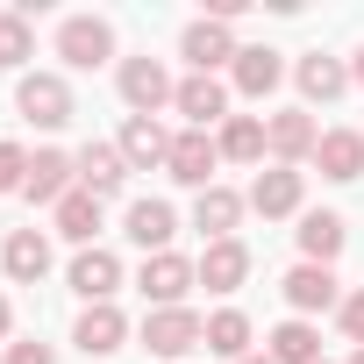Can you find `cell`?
<instances>
[{"instance_id":"obj_35","label":"cell","mask_w":364,"mask_h":364,"mask_svg":"<svg viewBox=\"0 0 364 364\" xmlns=\"http://www.w3.org/2000/svg\"><path fill=\"white\" fill-rule=\"evenodd\" d=\"M350 364H364V350H350Z\"/></svg>"},{"instance_id":"obj_25","label":"cell","mask_w":364,"mask_h":364,"mask_svg":"<svg viewBox=\"0 0 364 364\" xmlns=\"http://www.w3.org/2000/svg\"><path fill=\"white\" fill-rule=\"evenodd\" d=\"M215 150H222V164H264L272 157L264 150V114H229L215 129Z\"/></svg>"},{"instance_id":"obj_2","label":"cell","mask_w":364,"mask_h":364,"mask_svg":"<svg viewBox=\"0 0 364 364\" xmlns=\"http://www.w3.org/2000/svg\"><path fill=\"white\" fill-rule=\"evenodd\" d=\"M250 215H264V222H286V215H307V171L300 164H257V178H250Z\"/></svg>"},{"instance_id":"obj_27","label":"cell","mask_w":364,"mask_h":364,"mask_svg":"<svg viewBox=\"0 0 364 364\" xmlns=\"http://www.w3.org/2000/svg\"><path fill=\"white\" fill-rule=\"evenodd\" d=\"M50 236L93 250V236H100V200H93V193H65V200L50 208Z\"/></svg>"},{"instance_id":"obj_9","label":"cell","mask_w":364,"mask_h":364,"mask_svg":"<svg viewBox=\"0 0 364 364\" xmlns=\"http://www.w3.org/2000/svg\"><path fill=\"white\" fill-rule=\"evenodd\" d=\"M314 143H321V122H314L307 107H279V114H264V150H272V164H307Z\"/></svg>"},{"instance_id":"obj_16","label":"cell","mask_w":364,"mask_h":364,"mask_svg":"<svg viewBox=\"0 0 364 364\" xmlns=\"http://www.w3.org/2000/svg\"><path fill=\"white\" fill-rule=\"evenodd\" d=\"M243 215H250V200H243L236 186H208V193H193V229H200L208 243H229V236L243 229Z\"/></svg>"},{"instance_id":"obj_23","label":"cell","mask_w":364,"mask_h":364,"mask_svg":"<svg viewBox=\"0 0 364 364\" xmlns=\"http://www.w3.org/2000/svg\"><path fill=\"white\" fill-rule=\"evenodd\" d=\"M193 264H200V286H208V293H236V286L250 279V243H243V236H229V243H208Z\"/></svg>"},{"instance_id":"obj_8","label":"cell","mask_w":364,"mask_h":364,"mask_svg":"<svg viewBox=\"0 0 364 364\" xmlns=\"http://www.w3.org/2000/svg\"><path fill=\"white\" fill-rule=\"evenodd\" d=\"M279 293H286V307H293L300 321L343 307V279H336V264H293V272L279 279Z\"/></svg>"},{"instance_id":"obj_22","label":"cell","mask_w":364,"mask_h":364,"mask_svg":"<svg viewBox=\"0 0 364 364\" xmlns=\"http://www.w3.org/2000/svg\"><path fill=\"white\" fill-rule=\"evenodd\" d=\"M314 164H321V178H336V186L364 178V129H321Z\"/></svg>"},{"instance_id":"obj_31","label":"cell","mask_w":364,"mask_h":364,"mask_svg":"<svg viewBox=\"0 0 364 364\" xmlns=\"http://www.w3.org/2000/svg\"><path fill=\"white\" fill-rule=\"evenodd\" d=\"M336 328H343V336L364 350V286H357V293H343V307H336Z\"/></svg>"},{"instance_id":"obj_14","label":"cell","mask_w":364,"mask_h":364,"mask_svg":"<svg viewBox=\"0 0 364 364\" xmlns=\"http://www.w3.org/2000/svg\"><path fill=\"white\" fill-rule=\"evenodd\" d=\"M171 107L186 114V129H222V122H229V86L186 72V79H178V93H171Z\"/></svg>"},{"instance_id":"obj_30","label":"cell","mask_w":364,"mask_h":364,"mask_svg":"<svg viewBox=\"0 0 364 364\" xmlns=\"http://www.w3.org/2000/svg\"><path fill=\"white\" fill-rule=\"evenodd\" d=\"M29 186V150L15 136H0V193H22Z\"/></svg>"},{"instance_id":"obj_7","label":"cell","mask_w":364,"mask_h":364,"mask_svg":"<svg viewBox=\"0 0 364 364\" xmlns=\"http://www.w3.org/2000/svg\"><path fill=\"white\" fill-rule=\"evenodd\" d=\"M215 164H222V150H215L208 129H178V136H171V157H164V178H171V186L208 193V186H215Z\"/></svg>"},{"instance_id":"obj_26","label":"cell","mask_w":364,"mask_h":364,"mask_svg":"<svg viewBox=\"0 0 364 364\" xmlns=\"http://www.w3.org/2000/svg\"><path fill=\"white\" fill-rule=\"evenodd\" d=\"M264 357H272V364H321V328L300 321V314H286V321L264 336Z\"/></svg>"},{"instance_id":"obj_24","label":"cell","mask_w":364,"mask_h":364,"mask_svg":"<svg viewBox=\"0 0 364 364\" xmlns=\"http://www.w3.org/2000/svg\"><path fill=\"white\" fill-rule=\"evenodd\" d=\"M72 343L86 350V357H114L122 343H129V314L107 300V307H86L79 314V328H72Z\"/></svg>"},{"instance_id":"obj_17","label":"cell","mask_w":364,"mask_h":364,"mask_svg":"<svg viewBox=\"0 0 364 364\" xmlns=\"http://www.w3.org/2000/svg\"><path fill=\"white\" fill-rule=\"evenodd\" d=\"M122 229H129V243H136L143 257H157V250H171V236H178V208H171V200H129Z\"/></svg>"},{"instance_id":"obj_11","label":"cell","mask_w":364,"mask_h":364,"mask_svg":"<svg viewBox=\"0 0 364 364\" xmlns=\"http://www.w3.org/2000/svg\"><path fill=\"white\" fill-rule=\"evenodd\" d=\"M279 79H286V58L272 43H243L236 65H229V93H243V100H272Z\"/></svg>"},{"instance_id":"obj_6","label":"cell","mask_w":364,"mask_h":364,"mask_svg":"<svg viewBox=\"0 0 364 364\" xmlns=\"http://www.w3.org/2000/svg\"><path fill=\"white\" fill-rule=\"evenodd\" d=\"M193 286H200V264L178 257V250H157V257H143V272H136V293H143L150 307H186Z\"/></svg>"},{"instance_id":"obj_3","label":"cell","mask_w":364,"mask_h":364,"mask_svg":"<svg viewBox=\"0 0 364 364\" xmlns=\"http://www.w3.org/2000/svg\"><path fill=\"white\" fill-rule=\"evenodd\" d=\"M15 114H22V122H36V129H65V122L79 114L72 79H65V72H29V79L15 86Z\"/></svg>"},{"instance_id":"obj_4","label":"cell","mask_w":364,"mask_h":364,"mask_svg":"<svg viewBox=\"0 0 364 364\" xmlns=\"http://www.w3.org/2000/svg\"><path fill=\"white\" fill-rule=\"evenodd\" d=\"M58 58H65V72L107 65V58H114V22H107V15H65V22H58Z\"/></svg>"},{"instance_id":"obj_12","label":"cell","mask_w":364,"mask_h":364,"mask_svg":"<svg viewBox=\"0 0 364 364\" xmlns=\"http://www.w3.org/2000/svg\"><path fill=\"white\" fill-rule=\"evenodd\" d=\"M114 150H122L129 171H164V157H171V129H164L157 114H129L122 136H114Z\"/></svg>"},{"instance_id":"obj_34","label":"cell","mask_w":364,"mask_h":364,"mask_svg":"<svg viewBox=\"0 0 364 364\" xmlns=\"http://www.w3.org/2000/svg\"><path fill=\"white\" fill-rule=\"evenodd\" d=\"M350 86H364V50H357V58H350Z\"/></svg>"},{"instance_id":"obj_20","label":"cell","mask_w":364,"mask_h":364,"mask_svg":"<svg viewBox=\"0 0 364 364\" xmlns=\"http://www.w3.org/2000/svg\"><path fill=\"white\" fill-rule=\"evenodd\" d=\"M72 164H79V193H93V200H114V193L129 186V164H122L114 143H86Z\"/></svg>"},{"instance_id":"obj_33","label":"cell","mask_w":364,"mask_h":364,"mask_svg":"<svg viewBox=\"0 0 364 364\" xmlns=\"http://www.w3.org/2000/svg\"><path fill=\"white\" fill-rule=\"evenodd\" d=\"M15 336V307H8V293H0V343Z\"/></svg>"},{"instance_id":"obj_10","label":"cell","mask_w":364,"mask_h":364,"mask_svg":"<svg viewBox=\"0 0 364 364\" xmlns=\"http://www.w3.org/2000/svg\"><path fill=\"white\" fill-rule=\"evenodd\" d=\"M236 50H243V43H236V29H229V22H208V15H200V22H186V36H178V58H186L200 79H215L222 65H236Z\"/></svg>"},{"instance_id":"obj_1","label":"cell","mask_w":364,"mask_h":364,"mask_svg":"<svg viewBox=\"0 0 364 364\" xmlns=\"http://www.w3.org/2000/svg\"><path fill=\"white\" fill-rule=\"evenodd\" d=\"M136 336H143V350H150V357L178 364V357H193V350L208 343V314H193V307H150Z\"/></svg>"},{"instance_id":"obj_32","label":"cell","mask_w":364,"mask_h":364,"mask_svg":"<svg viewBox=\"0 0 364 364\" xmlns=\"http://www.w3.org/2000/svg\"><path fill=\"white\" fill-rule=\"evenodd\" d=\"M0 364H58V350H50V343H8Z\"/></svg>"},{"instance_id":"obj_5","label":"cell","mask_w":364,"mask_h":364,"mask_svg":"<svg viewBox=\"0 0 364 364\" xmlns=\"http://www.w3.org/2000/svg\"><path fill=\"white\" fill-rule=\"evenodd\" d=\"M114 86H122V107H129V114H157V107H171V93H178V79L164 72V58H122V65H114Z\"/></svg>"},{"instance_id":"obj_13","label":"cell","mask_w":364,"mask_h":364,"mask_svg":"<svg viewBox=\"0 0 364 364\" xmlns=\"http://www.w3.org/2000/svg\"><path fill=\"white\" fill-rule=\"evenodd\" d=\"M65 286H72V293H79L86 307H107V300L122 293V257L93 243V250H79V257H72V272H65Z\"/></svg>"},{"instance_id":"obj_37","label":"cell","mask_w":364,"mask_h":364,"mask_svg":"<svg viewBox=\"0 0 364 364\" xmlns=\"http://www.w3.org/2000/svg\"><path fill=\"white\" fill-rule=\"evenodd\" d=\"M321 364H328V357H321Z\"/></svg>"},{"instance_id":"obj_36","label":"cell","mask_w":364,"mask_h":364,"mask_svg":"<svg viewBox=\"0 0 364 364\" xmlns=\"http://www.w3.org/2000/svg\"><path fill=\"white\" fill-rule=\"evenodd\" d=\"M243 364H272V357H243Z\"/></svg>"},{"instance_id":"obj_28","label":"cell","mask_w":364,"mask_h":364,"mask_svg":"<svg viewBox=\"0 0 364 364\" xmlns=\"http://www.w3.org/2000/svg\"><path fill=\"white\" fill-rule=\"evenodd\" d=\"M250 336H257V328H250V314H243V307H215V314H208V343H200V350H208V357L243 364V357H250Z\"/></svg>"},{"instance_id":"obj_15","label":"cell","mask_w":364,"mask_h":364,"mask_svg":"<svg viewBox=\"0 0 364 364\" xmlns=\"http://www.w3.org/2000/svg\"><path fill=\"white\" fill-rule=\"evenodd\" d=\"M293 86H300V100H307V107H328V100H343V93H350V65H343V58H328V50H307V58L293 65Z\"/></svg>"},{"instance_id":"obj_29","label":"cell","mask_w":364,"mask_h":364,"mask_svg":"<svg viewBox=\"0 0 364 364\" xmlns=\"http://www.w3.org/2000/svg\"><path fill=\"white\" fill-rule=\"evenodd\" d=\"M36 58V22L15 15V8H0V72H22Z\"/></svg>"},{"instance_id":"obj_18","label":"cell","mask_w":364,"mask_h":364,"mask_svg":"<svg viewBox=\"0 0 364 364\" xmlns=\"http://www.w3.org/2000/svg\"><path fill=\"white\" fill-rule=\"evenodd\" d=\"M0 272H8L15 286H43L50 279V236L43 229H15L8 243H0Z\"/></svg>"},{"instance_id":"obj_21","label":"cell","mask_w":364,"mask_h":364,"mask_svg":"<svg viewBox=\"0 0 364 364\" xmlns=\"http://www.w3.org/2000/svg\"><path fill=\"white\" fill-rule=\"evenodd\" d=\"M36 208H58L65 193H79V164L65 157V150H36L29 157V186H22Z\"/></svg>"},{"instance_id":"obj_19","label":"cell","mask_w":364,"mask_h":364,"mask_svg":"<svg viewBox=\"0 0 364 364\" xmlns=\"http://www.w3.org/2000/svg\"><path fill=\"white\" fill-rule=\"evenodd\" d=\"M293 236H300V264H336V257H343V243H350V222H343V215H328V208H307Z\"/></svg>"}]
</instances>
